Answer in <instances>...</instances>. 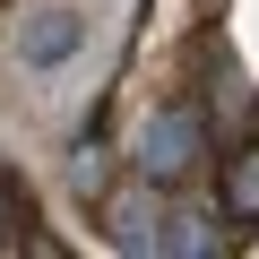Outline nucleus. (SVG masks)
<instances>
[{
  "instance_id": "2",
  "label": "nucleus",
  "mask_w": 259,
  "mask_h": 259,
  "mask_svg": "<svg viewBox=\"0 0 259 259\" xmlns=\"http://www.w3.org/2000/svg\"><path fill=\"white\" fill-rule=\"evenodd\" d=\"M164 207H156V182L139 173V182H130V190H104V233L121 242V250H164Z\"/></svg>"
},
{
  "instance_id": "4",
  "label": "nucleus",
  "mask_w": 259,
  "mask_h": 259,
  "mask_svg": "<svg viewBox=\"0 0 259 259\" xmlns=\"http://www.w3.org/2000/svg\"><path fill=\"white\" fill-rule=\"evenodd\" d=\"M216 207H225V225H259V139L225 156V182H216Z\"/></svg>"
},
{
  "instance_id": "3",
  "label": "nucleus",
  "mask_w": 259,
  "mask_h": 259,
  "mask_svg": "<svg viewBox=\"0 0 259 259\" xmlns=\"http://www.w3.org/2000/svg\"><path fill=\"white\" fill-rule=\"evenodd\" d=\"M78 44H87V18H78V9H35V18L18 26V61H26V69H61Z\"/></svg>"
},
{
  "instance_id": "5",
  "label": "nucleus",
  "mask_w": 259,
  "mask_h": 259,
  "mask_svg": "<svg viewBox=\"0 0 259 259\" xmlns=\"http://www.w3.org/2000/svg\"><path fill=\"white\" fill-rule=\"evenodd\" d=\"M18 225H26V190H18L9 173H0V250L18 242Z\"/></svg>"
},
{
  "instance_id": "1",
  "label": "nucleus",
  "mask_w": 259,
  "mask_h": 259,
  "mask_svg": "<svg viewBox=\"0 0 259 259\" xmlns=\"http://www.w3.org/2000/svg\"><path fill=\"white\" fill-rule=\"evenodd\" d=\"M130 164H139L156 190H182V182L207 164V112H199V104H156L147 130H139V156H130Z\"/></svg>"
},
{
  "instance_id": "6",
  "label": "nucleus",
  "mask_w": 259,
  "mask_h": 259,
  "mask_svg": "<svg viewBox=\"0 0 259 259\" xmlns=\"http://www.w3.org/2000/svg\"><path fill=\"white\" fill-rule=\"evenodd\" d=\"M69 182H78V190H95V199H104V164H95V147H78V156H69Z\"/></svg>"
}]
</instances>
